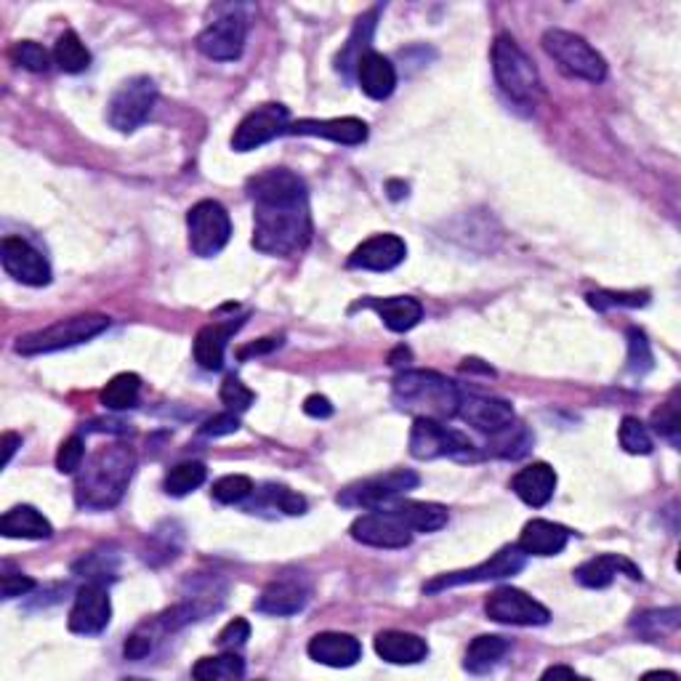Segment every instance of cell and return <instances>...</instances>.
<instances>
[{"label": "cell", "instance_id": "1", "mask_svg": "<svg viewBox=\"0 0 681 681\" xmlns=\"http://www.w3.org/2000/svg\"><path fill=\"white\" fill-rule=\"evenodd\" d=\"M253 200V248L267 256H295L309 245L312 216L306 184L288 168L248 179Z\"/></svg>", "mask_w": 681, "mask_h": 681}, {"label": "cell", "instance_id": "2", "mask_svg": "<svg viewBox=\"0 0 681 681\" xmlns=\"http://www.w3.org/2000/svg\"><path fill=\"white\" fill-rule=\"evenodd\" d=\"M136 455L129 445L99 448L75 479V503L88 511H110L120 503L134 477Z\"/></svg>", "mask_w": 681, "mask_h": 681}, {"label": "cell", "instance_id": "3", "mask_svg": "<svg viewBox=\"0 0 681 681\" xmlns=\"http://www.w3.org/2000/svg\"><path fill=\"white\" fill-rule=\"evenodd\" d=\"M391 402L415 418L448 421L458 413L461 389L437 370H405L394 378Z\"/></svg>", "mask_w": 681, "mask_h": 681}, {"label": "cell", "instance_id": "4", "mask_svg": "<svg viewBox=\"0 0 681 681\" xmlns=\"http://www.w3.org/2000/svg\"><path fill=\"white\" fill-rule=\"evenodd\" d=\"M492 72L500 92L520 107H535L544 96L538 68L509 33H500L492 44Z\"/></svg>", "mask_w": 681, "mask_h": 681}, {"label": "cell", "instance_id": "5", "mask_svg": "<svg viewBox=\"0 0 681 681\" xmlns=\"http://www.w3.org/2000/svg\"><path fill=\"white\" fill-rule=\"evenodd\" d=\"M107 328H110V317L105 315H77L70 319H59V323L48 325L44 330L20 336L16 339V352L24 354V357L62 352V349L81 346V343L96 339Z\"/></svg>", "mask_w": 681, "mask_h": 681}, {"label": "cell", "instance_id": "6", "mask_svg": "<svg viewBox=\"0 0 681 681\" xmlns=\"http://www.w3.org/2000/svg\"><path fill=\"white\" fill-rule=\"evenodd\" d=\"M544 48L548 57L559 64L564 75L577 77L586 83H601L607 77V62L594 46L581 35L568 29H546Z\"/></svg>", "mask_w": 681, "mask_h": 681}, {"label": "cell", "instance_id": "7", "mask_svg": "<svg viewBox=\"0 0 681 681\" xmlns=\"http://www.w3.org/2000/svg\"><path fill=\"white\" fill-rule=\"evenodd\" d=\"M421 485V477L410 469H391L387 474H376L360 482H352L339 492V503L346 509H381L394 498L405 496Z\"/></svg>", "mask_w": 681, "mask_h": 681}, {"label": "cell", "instance_id": "8", "mask_svg": "<svg viewBox=\"0 0 681 681\" xmlns=\"http://www.w3.org/2000/svg\"><path fill=\"white\" fill-rule=\"evenodd\" d=\"M410 455L418 461H434V458L469 461V458H477V448L466 434L450 429L442 421L415 418L413 429H410Z\"/></svg>", "mask_w": 681, "mask_h": 681}, {"label": "cell", "instance_id": "9", "mask_svg": "<svg viewBox=\"0 0 681 681\" xmlns=\"http://www.w3.org/2000/svg\"><path fill=\"white\" fill-rule=\"evenodd\" d=\"M186 234L190 251L200 258H214L227 248L232 238V221L227 208L216 200H200L186 214Z\"/></svg>", "mask_w": 681, "mask_h": 681}, {"label": "cell", "instance_id": "10", "mask_svg": "<svg viewBox=\"0 0 681 681\" xmlns=\"http://www.w3.org/2000/svg\"><path fill=\"white\" fill-rule=\"evenodd\" d=\"M155 101H158V86H155L153 77L136 75L112 94L110 105H107V120H110L112 129L131 134L138 125L147 123V118L155 110Z\"/></svg>", "mask_w": 681, "mask_h": 681}, {"label": "cell", "instance_id": "11", "mask_svg": "<svg viewBox=\"0 0 681 681\" xmlns=\"http://www.w3.org/2000/svg\"><path fill=\"white\" fill-rule=\"evenodd\" d=\"M524 562H527V554L520 551V546H503L498 554H492L487 562L477 564V568L445 572V575L431 577L429 583H424V594H439V591H448L455 586H472V583L503 581V577H511V575H516V572H522Z\"/></svg>", "mask_w": 681, "mask_h": 681}, {"label": "cell", "instance_id": "12", "mask_svg": "<svg viewBox=\"0 0 681 681\" xmlns=\"http://www.w3.org/2000/svg\"><path fill=\"white\" fill-rule=\"evenodd\" d=\"M487 618L503 625H546L551 620L548 607L540 605L530 594L520 588H496L485 601Z\"/></svg>", "mask_w": 681, "mask_h": 681}, {"label": "cell", "instance_id": "13", "mask_svg": "<svg viewBox=\"0 0 681 681\" xmlns=\"http://www.w3.org/2000/svg\"><path fill=\"white\" fill-rule=\"evenodd\" d=\"M288 107L282 105H262L256 110H251L240 120V125L234 129L232 134V149L234 153H251V149L264 147L269 144L272 138H277L280 134L288 131Z\"/></svg>", "mask_w": 681, "mask_h": 681}, {"label": "cell", "instance_id": "14", "mask_svg": "<svg viewBox=\"0 0 681 681\" xmlns=\"http://www.w3.org/2000/svg\"><path fill=\"white\" fill-rule=\"evenodd\" d=\"M357 544L370 548H408L413 544V530L408 527L391 509H373L370 514L357 516L349 527Z\"/></svg>", "mask_w": 681, "mask_h": 681}, {"label": "cell", "instance_id": "15", "mask_svg": "<svg viewBox=\"0 0 681 681\" xmlns=\"http://www.w3.org/2000/svg\"><path fill=\"white\" fill-rule=\"evenodd\" d=\"M0 262H3L5 275H11L22 285L44 288L51 282V264L46 262L44 253L33 248L24 238H14V234L3 238V243H0Z\"/></svg>", "mask_w": 681, "mask_h": 681}, {"label": "cell", "instance_id": "16", "mask_svg": "<svg viewBox=\"0 0 681 681\" xmlns=\"http://www.w3.org/2000/svg\"><path fill=\"white\" fill-rule=\"evenodd\" d=\"M245 40H248V22L240 14L219 16L197 35V48L216 62H234L243 57Z\"/></svg>", "mask_w": 681, "mask_h": 681}, {"label": "cell", "instance_id": "17", "mask_svg": "<svg viewBox=\"0 0 681 681\" xmlns=\"http://www.w3.org/2000/svg\"><path fill=\"white\" fill-rule=\"evenodd\" d=\"M112 601L107 594L105 583H86L75 596V605L70 610V631L81 636H96L110 625Z\"/></svg>", "mask_w": 681, "mask_h": 681}, {"label": "cell", "instance_id": "18", "mask_svg": "<svg viewBox=\"0 0 681 681\" xmlns=\"http://www.w3.org/2000/svg\"><path fill=\"white\" fill-rule=\"evenodd\" d=\"M458 418L466 421L469 426H474L477 431L485 434H498L509 429L514 424V408L509 400H500V397H487V394H463L458 402Z\"/></svg>", "mask_w": 681, "mask_h": 681}, {"label": "cell", "instance_id": "19", "mask_svg": "<svg viewBox=\"0 0 681 681\" xmlns=\"http://www.w3.org/2000/svg\"><path fill=\"white\" fill-rule=\"evenodd\" d=\"M312 588L301 575H282L269 583L256 599V610L264 615H275V618H288V615H299L309 605Z\"/></svg>", "mask_w": 681, "mask_h": 681}, {"label": "cell", "instance_id": "20", "mask_svg": "<svg viewBox=\"0 0 681 681\" xmlns=\"http://www.w3.org/2000/svg\"><path fill=\"white\" fill-rule=\"evenodd\" d=\"M408 256L405 240L397 234H373L365 240L360 248H354L349 256V269H367V272H389V269L400 267Z\"/></svg>", "mask_w": 681, "mask_h": 681}, {"label": "cell", "instance_id": "21", "mask_svg": "<svg viewBox=\"0 0 681 681\" xmlns=\"http://www.w3.org/2000/svg\"><path fill=\"white\" fill-rule=\"evenodd\" d=\"M291 136H319L333 144L360 147L367 142V123L360 118H333V120H295L288 125Z\"/></svg>", "mask_w": 681, "mask_h": 681}, {"label": "cell", "instance_id": "22", "mask_svg": "<svg viewBox=\"0 0 681 681\" xmlns=\"http://www.w3.org/2000/svg\"><path fill=\"white\" fill-rule=\"evenodd\" d=\"M306 653L315 662L330 668H352L354 662L363 658V644L352 634H341V631H323V634L312 636L306 644Z\"/></svg>", "mask_w": 681, "mask_h": 681}, {"label": "cell", "instance_id": "23", "mask_svg": "<svg viewBox=\"0 0 681 681\" xmlns=\"http://www.w3.org/2000/svg\"><path fill=\"white\" fill-rule=\"evenodd\" d=\"M570 530L562 527L557 522L548 520H533L522 527L520 540V551L527 554V557H557V554L564 551V546L570 544Z\"/></svg>", "mask_w": 681, "mask_h": 681}, {"label": "cell", "instance_id": "24", "mask_svg": "<svg viewBox=\"0 0 681 681\" xmlns=\"http://www.w3.org/2000/svg\"><path fill=\"white\" fill-rule=\"evenodd\" d=\"M360 306H367V309L376 312L378 317L384 319L389 330L394 333H408L415 325L424 319V306H421L418 299L413 295H391V299H365L360 301Z\"/></svg>", "mask_w": 681, "mask_h": 681}, {"label": "cell", "instance_id": "25", "mask_svg": "<svg viewBox=\"0 0 681 681\" xmlns=\"http://www.w3.org/2000/svg\"><path fill=\"white\" fill-rule=\"evenodd\" d=\"M511 490L533 509H544L557 490V472L548 463H530L511 479Z\"/></svg>", "mask_w": 681, "mask_h": 681}, {"label": "cell", "instance_id": "26", "mask_svg": "<svg viewBox=\"0 0 681 681\" xmlns=\"http://www.w3.org/2000/svg\"><path fill=\"white\" fill-rule=\"evenodd\" d=\"M620 572H625L631 581H642V572H639L636 564L620 557V554H599V557L583 562L575 570V581L586 588H607Z\"/></svg>", "mask_w": 681, "mask_h": 681}, {"label": "cell", "instance_id": "27", "mask_svg": "<svg viewBox=\"0 0 681 681\" xmlns=\"http://www.w3.org/2000/svg\"><path fill=\"white\" fill-rule=\"evenodd\" d=\"M376 653L378 658L394 662V666H415V662L426 660L429 644L426 639L408 634V631H381L376 634Z\"/></svg>", "mask_w": 681, "mask_h": 681}, {"label": "cell", "instance_id": "28", "mask_svg": "<svg viewBox=\"0 0 681 681\" xmlns=\"http://www.w3.org/2000/svg\"><path fill=\"white\" fill-rule=\"evenodd\" d=\"M357 77H360V88H363V92L376 101L389 99L397 88L394 64H391L389 59L378 51L365 53L363 62L357 64Z\"/></svg>", "mask_w": 681, "mask_h": 681}, {"label": "cell", "instance_id": "29", "mask_svg": "<svg viewBox=\"0 0 681 681\" xmlns=\"http://www.w3.org/2000/svg\"><path fill=\"white\" fill-rule=\"evenodd\" d=\"M243 319L238 323H214L205 325V328L197 333L195 339V360L197 365L205 367V370H219L224 365V354H227V343L234 333L240 330Z\"/></svg>", "mask_w": 681, "mask_h": 681}, {"label": "cell", "instance_id": "30", "mask_svg": "<svg viewBox=\"0 0 681 681\" xmlns=\"http://www.w3.org/2000/svg\"><path fill=\"white\" fill-rule=\"evenodd\" d=\"M0 533L5 538H24V540H46L53 535V524L40 514L35 506H14L0 520Z\"/></svg>", "mask_w": 681, "mask_h": 681}, {"label": "cell", "instance_id": "31", "mask_svg": "<svg viewBox=\"0 0 681 681\" xmlns=\"http://www.w3.org/2000/svg\"><path fill=\"white\" fill-rule=\"evenodd\" d=\"M376 24H378V9L367 11V14L360 16L357 24H354L352 35H349L346 46H343L339 57H336V70L343 72L346 77H352V72L357 70L360 62H363L365 53H370Z\"/></svg>", "mask_w": 681, "mask_h": 681}, {"label": "cell", "instance_id": "32", "mask_svg": "<svg viewBox=\"0 0 681 681\" xmlns=\"http://www.w3.org/2000/svg\"><path fill=\"white\" fill-rule=\"evenodd\" d=\"M413 533H437L448 524V509L429 500H397L389 506Z\"/></svg>", "mask_w": 681, "mask_h": 681}, {"label": "cell", "instance_id": "33", "mask_svg": "<svg viewBox=\"0 0 681 681\" xmlns=\"http://www.w3.org/2000/svg\"><path fill=\"white\" fill-rule=\"evenodd\" d=\"M509 649H511L509 639L496 636V634L477 636L472 644H469L463 668H466L469 673H474V677H485V673H490L492 668L506 658Z\"/></svg>", "mask_w": 681, "mask_h": 681}, {"label": "cell", "instance_id": "34", "mask_svg": "<svg viewBox=\"0 0 681 681\" xmlns=\"http://www.w3.org/2000/svg\"><path fill=\"white\" fill-rule=\"evenodd\" d=\"M53 62L62 72L77 75V72L88 70V64H92V51H88L75 29H68V33L59 35L57 46H53Z\"/></svg>", "mask_w": 681, "mask_h": 681}, {"label": "cell", "instance_id": "35", "mask_svg": "<svg viewBox=\"0 0 681 681\" xmlns=\"http://www.w3.org/2000/svg\"><path fill=\"white\" fill-rule=\"evenodd\" d=\"M138 391H142V378H138L136 373H118V376L101 389L99 400L107 410L120 413V410L136 408Z\"/></svg>", "mask_w": 681, "mask_h": 681}, {"label": "cell", "instance_id": "36", "mask_svg": "<svg viewBox=\"0 0 681 681\" xmlns=\"http://www.w3.org/2000/svg\"><path fill=\"white\" fill-rule=\"evenodd\" d=\"M192 677L197 681H232L245 677V662L232 653L219 655V658H200L192 668Z\"/></svg>", "mask_w": 681, "mask_h": 681}, {"label": "cell", "instance_id": "37", "mask_svg": "<svg viewBox=\"0 0 681 681\" xmlns=\"http://www.w3.org/2000/svg\"><path fill=\"white\" fill-rule=\"evenodd\" d=\"M205 477H208V469H205V463L184 461V463H179V466L168 469L166 479H162V487H166L168 496L182 498V496H190L192 490H197V487H200L205 482Z\"/></svg>", "mask_w": 681, "mask_h": 681}, {"label": "cell", "instance_id": "38", "mask_svg": "<svg viewBox=\"0 0 681 681\" xmlns=\"http://www.w3.org/2000/svg\"><path fill=\"white\" fill-rule=\"evenodd\" d=\"M618 439H620V448L631 455H649L655 448L653 434H649L647 426H644L639 418H634V415H625V418L620 421Z\"/></svg>", "mask_w": 681, "mask_h": 681}, {"label": "cell", "instance_id": "39", "mask_svg": "<svg viewBox=\"0 0 681 681\" xmlns=\"http://www.w3.org/2000/svg\"><path fill=\"white\" fill-rule=\"evenodd\" d=\"M679 615L681 612L677 610V607H671V610H649V612L636 615V620L631 625H634L642 636L655 639V636L666 634V631H677Z\"/></svg>", "mask_w": 681, "mask_h": 681}, {"label": "cell", "instance_id": "40", "mask_svg": "<svg viewBox=\"0 0 681 681\" xmlns=\"http://www.w3.org/2000/svg\"><path fill=\"white\" fill-rule=\"evenodd\" d=\"M210 492H214V498L224 506L243 503L245 498L253 496V479L245 477V474H229V477L214 482V490Z\"/></svg>", "mask_w": 681, "mask_h": 681}, {"label": "cell", "instance_id": "41", "mask_svg": "<svg viewBox=\"0 0 681 681\" xmlns=\"http://www.w3.org/2000/svg\"><path fill=\"white\" fill-rule=\"evenodd\" d=\"M264 496V503L272 506V509L282 511V514H291V516H299L306 511V498L299 496V492L288 490V487L282 485H267L262 490Z\"/></svg>", "mask_w": 681, "mask_h": 681}, {"label": "cell", "instance_id": "42", "mask_svg": "<svg viewBox=\"0 0 681 681\" xmlns=\"http://www.w3.org/2000/svg\"><path fill=\"white\" fill-rule=\"evenodd\" d=\"M11 59L29 72H46L51 68V57H48L46 48L35 44V40H20V44L11 48Z\"/></svg>", "mask_w": 681, "mask_h": 681}, {"label": "cell", "instance_id": "43", "mask_svg": "<svg viewBox=\"0 0 681 681\" xmlns=\"http://www.w3.org/2000/svg\"><path fill=\"white\" fill-rule=\"evenodd\" d=\"M588 306L596 312H607L612 306H629V309H636V306H647L649 293H615V291H596L586 295Z\"/></svg>", "mask_w": 681, "mask_h": 681}, {"label": "cell", "instance_id": "44", "mask_svg": "<svg viewBox=\"0 0 681 681\" xmlns=\"http://www.w3.org/2000/svg\"><path fill=\"white\" fill-rule=\"evenodd\" d=\"M653 349H649L647 336L644 330L631 328L629 330V370L636 373V376H644L647 370H653Z\"/></svg>", "mask_w": 681, "mask_h": 681}, {"label": "cell", "instance_id": "45", "mask_svg": "<svg viewBox=\"0 0 681 681\" xmlns=\"http://www.w3.org/2000/svg\"><path fill=\"white\" fill-rule=\"evenodd\" d=\"M221 402H224L232 413H245V410L256 402V394H253V391L245 387L240 378L229 376L227 381L221 384Z\"/></svg>", "mask_w": 681, "mask_h": 681}, {"label": "cell", "instance_id": "46", "mask_svg": "<svg viewBox=\"0 0 681 681\" xmlns=\"http://www.w3.org/2000/svg\"><path fill=\"white\" fill-rule=\"evenodd\" d=\"M83 458H86V445L81 437H68L59 445L57 453V469L62 474H75L83 466Z\"/></svg>", "mask_w": 681, "mask_h": 681}, {"label": "cell", "instance_id": "47", "mask_svg": "<svg viewBox=\"0 0 681 681\" xmlns=\"http://www.w3.org/2000/svg\"><path fill=\"white\" fill-rule=\"evenodd\" d=\"M679 408L677 402H666L660 410H655L653 415V426L660 437H666L671 445H679Z\"/></svg>", "mask_w": 681, "mask_h": 681}, {"label": "cell", "instance_id": "48", "mask_svg": "<svg viewBox=\"0 0 681 681\" xmlns=\"http://www.w3.org/2000/svg\"><path fill=\"white\" fill-rule=\"evenodd\" d=\"M248 639H251L248 620L234 618V620H229L224 629H221V634H219V639H216V644H219L221 649H238V647H243Z\"/></svg>", "mask_w": 681, "mask_h": 681}, {"label": "cell", "instance_id": "49", "mask_svg": "<svg viewBox=\"0 0 681 681\" xmlns=\"http://www.w3.org/2000/svg\"><path fill=\"white\" fill-rule=\"evenodd\" d=\"M35 588V581L24 572H11L9 564H3V577H0V591H3V599H16V596L29 594Z\"/></svg>", "mask_w": 681, "mask_h": 681}, {"label": "cell", "instance_id": "50", "mask_svg": "<svg viewBox=\"0 0 681 681\" xmlns=\"http://www.w3.org/2000/svg\"><path fill=\"white\" fill-rule=\"evenodd\" d=\"M240 429V418L238 413H219L214 415V418H208L205 424L200 426V434L203 437H227V434H234Z\"/></svg>", "mask_w": 681, "mask_h": 681}, {"label": "cell", "instance_id": "51", "mask_svg": "<svg viewBox=\"0 0 681 681\" xmlns=\"http://www.w3.org/2000/svg\"><path fill=\"white\" fill-rule=\"evenodd\" d=\"M153 647H155V639H153V634H144V631H136V634H131L129 636V642H125V658L129 660H144L147 658L149 653H153Z\"/></svg>", "mask_w": 681, "mask_h": 681}, {"label": "cell", "instance_id": "52", "mask_svg": "<svg viewBox=\"0 0 681 681\" xmlns=\"http://www.w3.org/2000/svg\"><path fill=\"white\" fill-rule=\"evenodd\" d=\"M304 413L312 415V418H330L333 415V405H330L328 397L312 394L304 400Z\"/></svg>", "mask_w": 681, "mask_h": 681}, {"label": "cell", "instance_id": "53", "mask_svg": "<svg viewBox=\"0 0 681 681\" xmlns=\"http://www.w3.org/2000/svg\"><path fill=\"white\" fill-rule=\"evenodd\" d=\"M16 448H22V437L14 431H5L3 434V466H9L11 458H14Z\"/></svg>", "mask_w": 681, "mask_h": 681}, {"label": "cell", "instance_id": "54", "mask_svg": "<svg viewBox=\"0 0 681 681\" xmlns=\"http://www.w3.org/2000/svg\"><path fill=\"white\" fill-rule=\"evenodd\" d=\"M275 346H280V341L277 339H262V343H253V346H248V349H243V352H240V357H251V354H264V352H272Z\"/></svg>", "mask_w": 681, "mask_h": 681}, {"label": "cell", "instance_id": "55", "mask_svg": "<svg viewBox=\"0 0 681 681\" xmlns=\"http://www.w3.org/2000/svg\"><path fill=\"white\" fill-rule=\"evenodd\" d=\"M554 677H570L575 679V668H568V666H551L548 671H544V679H554Z\"/></svg>", "mask_w": 681, "mask_h": 681}, {"label": "cell", "instance_id": "56", "mask_svg": "<svg viewBox=\"0 0 681 681\" xmlns=\"http://www.w3.org/2000/svg\"><path fill=\"white\" fill-rule=\"evenodd\" d=\"M387 190H389L391 200H402V197L408 195V184H402V182H389Z\"/></svg>", "mask_w": 681, "mask_h": 681}]
</instances>
